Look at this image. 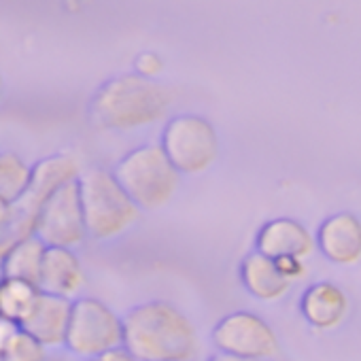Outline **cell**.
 I'll return each mask as SVG.
<instances>
[{
  "mask_svg": "<svg viewBox=\"0 0 361 361\" xmlns=\"http://www.w3.org/2000/svg\"><path fill=\"white\" fill-rule=\"evenodd\" d=\"M123 342L121 317L96 298H79L73 302L64 346L83 361L119 348Z\"/></svg>",
  "mask_w": 361,
  "mask_h": 361,
  "instance_id": "6",
  "label": "cell"
},
{
  "mask_svg": "<svg viewBox=\"0 0 361 361\" xmlns=\"http://www.w3.org/2000/svg\"><path fill=\"white\" fill-rule=\"evenodd\" d=\"M317 243L329 262L350 266L361 259V221L350 213L331 215L319 228Z\"/></svg>",
  "mask_w": 361,
  "mask_h": 361,
  "instance_id": "11",
  "label": "cell"
},
{
  "mask_svg": "<svg viewBox=\"0 0 361 361\" xmlns=\"http://www.w3.org/2000/svg\"><path fill=\"white\" fill-rule=\"evenodd\" d=\"M113 176L128 198L145 211L161 209L178 190L180 174L159 145H142L115 166Z\"/></svg>",
  "mask_w": 361,
  "mask_h": 361,
  "instance_id": "3",
  "label": "cell"
},
{
  "mask_svg": "<svg viewBox=\"0 0 361 361\" xmlns=\"http://www.w3.org/2000/svg\"><path fill=\"white\" fill-rule=\"evenodd\" d=\"M276 270L283 274V279H287L289 283L302 279L306 274V268H304V262L302 259H295V257H281V259H272Z\"/></svg>",
  "mask_w": 361,
  "mask_h": 361,
  "instance_id": "19",
  "label": "cell"
},
{
  "mask_svg": "<svg viewBox=\"0 0 361 361\" xmlns=\"http://www.w3.org/2000/svg\"><path fill=\"white\" fill-rule=\"evenodd\" d=\"M0 361H5V359H3V355H0Z\"/></svg>",
  "mask_w": 361,
  "mask_h": 361,
  "instance_id": "27",
  "label": "cell"
},
{
  "mask_svg": "<svg viewBox=\"0 0 361 361\" xmlns=\"http://www.w3.org/2000/svg\"><path fill=\"white\" fill-rule=\"evenodd\" d=\"M71 308H73L71 300L41 293L32 312L22 323V329L28 331L47 348L64 346L68 321H71Z\"/></svg>",
  "mask_w": 361,
  "mask_h": 361,
  "instance_id": "12",
  "label": "cell"
},
{
  "mask_svg": "<svg viewBox=\"0 0 361 361\" xmlns=\"http://www.w3.org/2000/svg\"><path fill=\"white\" fill-rule=\"evenodd\" d=\"M3 359L5 361H47L49 350L28 331L20 329L16 338L9 342V346L3 350Z\"/></svg>",
  "mask_w": 361,
  "mask_h": 361,
  "instance_id": "18",
  "label": "cell"
},
{
  "mask_svg": "<svg viewBox=\"0 0 361 361\" xmlns=\"http://www.w3.org/2000/svg\"><path fill=\"white\" fill-rule=\"evenodd\" d=\"M77 183L87 236L109 240L123 234L138 219L140 209L128 198L113 172L92 168L79 174Z\"/></svg>",
  "mask_w": 361,
  "mask_h": 361,
  "instance_id": "4",
  "label": "cell"
},
{
  "mask_svg": "<svg viewBox=\"0 0 361 361\" xmlns=\"http://www.w3.org/2000/svg\"><path fill=\"white\" fill-rule=\"evenodd\" d=\"M240 279H243V285L247 287V291L264 302H274V300L283 298L291 287V283L287 279H283V274L276 270L274 262L257 251L243 259Z\"/></svg>",
  "mask_w": 361,
  "mask_h": 361,
  "instance_id": "14",
  "label": "cell"
},
{
  "mask_svg": "<svg viewBox=\"0 0 361 361\" xmlns=\"http://www.w3.org/2000/svg\"><path fill=\"white\" fill-rule=\"evenodd\" d=\"M13 219H16V209H13V204L0 198V236H5V234L9 232Z\"/></svg>",
  "mask_w": 361,
  "mask_h": 361,
  "instance_id": "22",
  "label": "cell"
},
{
  "mask_svg": "<svg viewBox=\"0 0 361 361\" xmlns=\"http://www.w3.org/2000/svg\"><path fill=\"white\" fill-rule=\"evenodd\" d=\"M257 253L281 259V257H295L304 259L314 251V238L312 234L293 219H274L268 221L257 232Z\"/></svg>",
  "mask_w": 361,
  "mask_h": 361,
  "instance_id": "10",
  "label": "cell"
},
{
  "mask_svg": "<svg viewBox=\"0 0 361 361\" xmlns=\"http://www.w3.org/2000/svg\"><path fill=\"white\" fill-rule=\"evenodd\" d=\"M45 249L47 247L35 234L20 240L7 251L3 262H0V272H3L5 279H18V281L37 285Z\"/></svg>",
  "mask_w": 361,
  "mask_h": 361,
  "instance_id": "15",
  "label": "cell"
},
{
  "mask_svg": "<svg viewBox=\"0 0 361 361\" xmlns=\"http://www.w3.org/2000/svg\"><path fill=\"white\" fill-rule=\"evenodd\" d=\"M159 147L178 174H200L215 164L219 136L204 117L178 115L166 123Z\"/></svg>",
  "mask_w": 361,
  "mask_h": 361,
  "instance_id": "5",
  "label": "cell"
},
{
  "mask_svg": "<svg viewBox=\"0 0 361 361\" xmlns=\"http://www.w3.org/2000/svg\"><path fill=\"white\" fill-rule=\"evenodd\" d=\"M174 94L155 79L136 73L106 81L92 100L94 119L109 130H134L166 117Z\"/></svg>",
  "mask_w": 361,
  "mask_h": 361,
  "instance_id": "2",
  "label": "cell"
},
{
  "mask_svg": "<svg viewBox=\"0 0 361 361\" xmlns=\"http://www.w3.org/2000/svg\"><path fill=\"white\" fill-rule=\"evenodd\" d=\"M348 310V300L334 283H317L302 295V314L317 329H331L342 323Z\"/></svg>",
  "mask_w": 361,
  "mask_h": 361,
  "instance_id": "13",
  "label": "cell"
},
{
  "mask_svg": "<svg viewBox=\"0 0 361 361\" xmlns=\"http://www.w3.org/2000/svg\"><path fill=\"white\" fill-rule=\"evenodd\" d=\"M161 71V60L155 54H140L136 58V75L145 79H153Z\"/></svg>",
  "mask_w": 361,
  "mask_h": 361,
  "instance_id": "20",
  "label": "cell"
},
{
  "mask_svg": "<svg viewBox=\"0 0 361 361\" xmlns=\"http://www.w3.org/2000/svg\"><path fill=\"white\" fill-rule=\"evenodd\" d=\"M213 344L219 353L247 361H264L279 355V338L274 329L253 312H232L224 317L213 334Z\"/></svg>",
  "mask_w": 361,
  "mask_h": 361,
  "instance_id": "8",
  "label": "cell"
},
{
  "mask_svg": "<svg viewBox=\"0 0 361 361\" xmlns=\"http://www.w3.org/2000/svg\"><path fill=\"white\" fill-rule=\"evenodd\" d=\"M20 329H22V325H18L16 321L0 317V355H3V350L9 346V342L16 338V334Z\"/></svg>",
  "mask_w": 361,
  "mask_h": 361,
  "instance_id": "21",
  "label": "cell"
},
{
  "mask_svg": "<svg viewBox=\"0 0 361 361\" xmlns=\"http://www.w3.org/2000/svg\"><path fill=\"white\" fill-rule=\"evenodd\" d=\"M209 361H247V359H238V357H232V355H224V353H217L213 355Z\"/></svg>",
  "mask_w": 361,
  "mask_h": 361,
  "instance_id": "24",
  "label": "cell"
},
{
  "mask_svg": "<svg viewBox=\"0 0 361 361\" xmlns=\"http://www.w3.org/2000/svg\"><path fill=\"white\" fill-rule=\"evenodd\" d=\"M47 361H73L71 357H66V355H49V359Z\"/></svg>",
  "mask_w": 361,
  "mask_h": 361,
  "instance_id": "25",
  "label": "cell"
},
{
  "mask_svg": "<svg viewBox=\"0 0 361 361\" xmlns=\"http://www.w3.org/2000/svg\"><path fill=\"white\" fill-rule=\"evenodd\" d=\"M39 298L41 289L37 285L18 279H0V317L22 325L32 312Z\"/></svg>",
  "mask_w": 361,
  "mask_h": 361,
  "instance_id": "16",
  "label": "cell"
},
{
  "mask_svg": "<svg viewBox=\"0 0 361 361\" xmlns=\"http://www.w3.org/2000/svg\"><path fill=\"white\" fill-rule=\"evenodd\" d=\"M32 168L16 153H0V198L16 204L30 185Z\"/></svg>",
  "mask_w": 361,
  "mask_h": 361,
  "instance_id": "17",
  "label": "cell"
},
{
  "mask_svg": "<svg viewBox=\"0 0 361 361\" xmlns=\"http://www.w3.org/2000/svg\"><path fill=\"white\" fill-rule=\"evenodd\" d=\"M87 361H136L123 346L115 348V350H109L100 357H94V359H87Z\"/></svg>",
  "mask_w": 361,
  "mask_h": 361,
  "instance_id": "23",
  "label": "cell"
},
{
  "mask_svg": "<svg viewBox=\"0 0 361 361\" xmlns=\"http://www.w3.org/2000/svg\"><path fill=\"white\" fill-rule=\"evenodd\" d=\"M35 236L45 247L58 249H73L85 240L87 230L77 180L62 185L45 200L37 217Z\"/></svg>",
  "mask_w": 361,
  "mask_h": 361,
  "instance_id": "7",
  "label": "cell"
},
{
  "mask_svg": "<svg viewBox=\"0 0 361 361\" xmlns=\"http://www.w3.org/2000/svg\"><path fill=\"white\" fill-rule=\"evenodd\" d=\"M83 283H85L83 266L73 249H58V247L45 249L41 274L37 283L41 293L71 300L83 289Z\"/></svg>",
  "mask_w": 361,
  "mask_h": 361,
  "instance_id": "9",
  "label": "cell"
},
{
  "mask_svg": "<svg viewBox=\"0 0 361 361\" xmlns=\"http://www.w3.org/2000/svg\"><path fill=\"white\" fill-rule=\"evenodd\" d=\"M3 92H5V83H3V77H0V98H3Z\"/></svg>",
  "mask_w": 361,
  "mask_h": 361,
  "instance_id": "26",
  "label": "cell"
},
{
  "mask_svg": "<svg viewBox=\"0 0 361 361\" xmlns=\"http://www.w3.org/2000/svg\"><path fill=\"white\" fill-rule=\"evenodd\" d=\"M121 346L136 361H192L200 350L196 325L176 306L153 300L121 317Z\"/></svg>",
  "mask_w": 361,
  "mask_h": 361,
  "instance_id": "1",
  "label": "cell"
}]
</instances>
